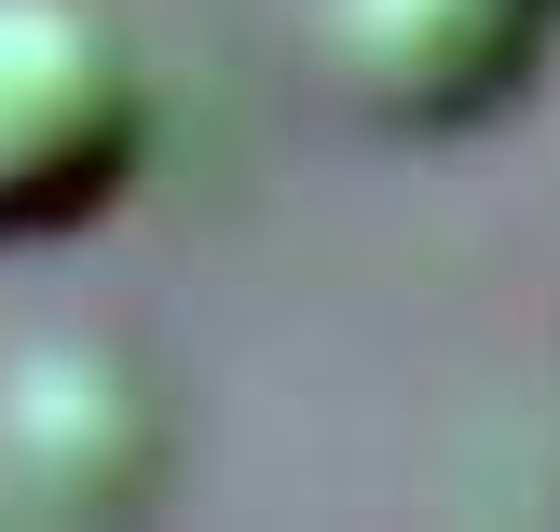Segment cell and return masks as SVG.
<instances>
[{"mask_svg": "<svg viewBox=\"0 0 560 532\" xmlns=\"http://www.w3.org/2000/svg\"><path fill=\"white\" fill-rule=\"evenodd\" d=\"M151 164V69L96 0H0V246L96 233Z\"/></svg>", "mask_w": 560, "mask_h": 532, "instance_id": "obj_1", "label": "cell"}, {"mask_svg": "<svg viewBox=\"0 0 560 532\" xmlns=\"http://www.w3.org/2000/svg\"><path fill=\"white\" fill-rule=\"evenodd\" d=\"M0 464L55 519H124L164 478V397L109 342H27L0 369Z\"/></svg>", "mask_w": 560, "mask_h": 532, "instance_id": "obj_3", "label": "cell"}, {"mask_svg": "<svg viewBox=\"0 0 560 532\" xmlns=\"http://www.w3.org/2000/svg\"><path fill=\"white\" fill-rule=\"evenodd\" d=\"M547 14L560 0H315V55H328L355 123L479 137L547 69Z\"/></svg>", "mask_w": 560, "mask_h": 532, "instance_id": "obj_2", "label": "cell"}]
</instances>
